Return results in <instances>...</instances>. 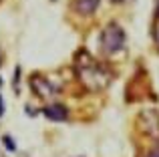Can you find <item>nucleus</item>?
I'll use <instances>...</instances> for the list:
<instances>
[{
    "instance_id": "1",
    "label": "nucleus",
    "mask_w": 159,
    "mask_h": 157,
    "mask_svg": "<svg viewBox=\"0 0 159 157\" xmlns=\"http://www.w3.org/2000/svg\"><path fill=\"white\" fill-rule=\"evenodd\" d=\"M77 75H79V81L91 91L105 89L109 81H111V73L87 52H83L77 61Z\"/></svg>"
},
{
    "instance_id": "2",
    "label": "nucleus",
    "mask_w": 159,
    "mask_h": 157,
    "mask_svg": "<svg viewBox=\"0 0 159 157\" xmlns=\"http://www.w3.org/2000/svg\"><path fill=\"white\" fill-rule=\"evenodd\" d=\"M125 47V32L119 24H109L105 26V30L101 32V48L107 55L121 51Z\"/></svg>"
},
{
    "instance_id": "3",
    "label": "nucleus",
    "mask_w": 159,
    "mask_h": 157,
    "mask_svg": "<svg viewBox=\"0 0 159 157\" xmlns=\"http://www.w3.org/2000/svg\"><path fill=\"white\" fill-rule=\"evenodd\" d=\"M30 85H32V91H34L40 99H52L54 95L58 93L57 87H54L47 77H43V75H34L30 78Z\"/></svg>"
},
{
    "instance_id": "4",
    "label": "nucleus",
    "mask_w": 159,
    "mask_h": 157,
    "mask_svg": "<svg viewBox=\"0 0 159 157\" xmlns=\"http://www.w3.org/2000/svg\"><path fill=\"white\" fill-rule=\"evenodd\" d=\"M44 115H47L51 121H65V119L69 117L66 109H65L62 105H58V103H52V105H48L47 109H44Z\"/></svg>"
},
{
    "instance_id": "5",
    "label": "nucleus",
    "mask_w": 159,
    "mask_h": 157,
    "mask_svg": "<svg viewBox=\"0 0 159 157\" xmlns=\"http://www.w3.org/2000/svg\"><path fill=\"white\" fill-rule=\"evenodd\" d=\"M99 8V0H75V10L83 16H91Z\"/></svg>"
},
{
    "instance_id": "6",
    "label": "nucleus",
    "mask_w": 159,
    "mask_h": 157,
    "mask_svg": "<svg viewBox=\"0 0 159 157\" xmlns=\"http://www.w3.org/2000/svg\"><path fill=\"white\" fill-rule=\"evenodd\" d=\"M147 157H159V145H157V147H153V149L147 153Z\"/></svg>"
},
{
    "instance_id": "7",
    "label": "nucleus",
    "mask_w": 159,
    "mask_h": 157,
    "mask_svg": "<svg viewBox=\"0 0 159 157\" xmlns=\"http://www.w3.org/2000/svg\"><path fill=\"white\" fill-rule=\"evenodd\" d=\"M4 113V105H2V97H0V115Z\"/></svg>"
},
{
    "instance_id": "8",
    "label": "nucleus",
    "mask_w": 159,
    "mask_h": 157,
    "mask_svg": "<svg viewBox=\"0 0 159 157\" xmlns=\"http://www.w3.org/2000/svg\"><path fill=\"white\" fill-rule=\"evenodd\" d=\"M157 47H159V30H157Z\"/></svg>"
},
{
    "instance_id": "9",
    "label": "nucleus",
    "mask_w": 159,
    "mask_h": 157,
    "mask_svg": "<svg viewBox=\"0 0 159 157\" xmlns=\"http://www.w3.org/2000/svg\"><path fill=\"white\" fill-rule=\"evenodd\" d=\"M0 61H2V48H0Z\"/></svg>"
},
{
    "instance_id": "10",
    "label": "nucleus",
    "mask_w": 159,
    "mask_h": 157,
    "mask_svg": "<svg viewBox=\"0 0 159 157\" xmlns=\"http://www.w3.org/2000/svg\"><path fill=\"white\" fill-rule=\"evenodd\" d=\"M0 83H2V78H0Z\"/></svg>"
},
{
    "instance_id": "11",
    "label": "nucleus",
    "mask_w": 159,
    "mask_h": 157,
    "mask_svg": "<svg viewBox=\"0 0 159 157\" xmlns=\"http://www.w3.org/2000/svg\"><path fill=\"white\" fill-rule=\"evenodd\" d=\"M0 157H2V153H0Z\"/></svg>"
}]
</instances>
